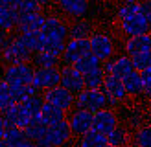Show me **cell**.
Returning a JSON list of instances; mask_svg holds the SVG:
<instances>
[{
	"label": "cell",
	"instance_id": "obj_1",
	"mask_svg": "<svg viewBox=\"0 0 151 147\" xmlns=\"http://www.w3.org/2000/svg\"><path fill=\"white\" fill-rule=\"evenodd\" d=\"M0 57H2V61L6 64H13V63H28V61H32L33 54L28 50V46L22 42V39L17 33L13 37H7V41L0 46Z\"/></svg>",
	"mask_w": 151,
	"mask_h": 147
},
{
	"label": "cell",
	"instance_id": "obj_2",
	"mask_svg": "<svg viewBox=\"0 0 151 147\" xmlns=\"http://www.w3.org/2000/svg\"><path fill=\"white\" fill-rule=\"evenodd\" d=\"M76 107L98 112L105 107H111V101L103 88H83L79 94H76Z\"/></svg>",
	"mask_w": 151,
	"mask_h": 147
},
{
	"label": "cell",
	"instance_id": "obj_3",
	"mask_svg": "<svg viewBox=\"0 0 151 147\" xmlns=\"http://www.w3.org/2000/svg\"><path fill=\"white\" fill-rule=\"evenodd\" d=\"M33 74H35V64L32 61L28 63H13V64H6L2 79L7 85H32L33 81Z\"/></svg>",
	"mask_w": 151,
	"mask_h": 147
},
{
	"label": "cell",
	"instance_id": "obj_4",
	"mask_svg": "<svg viewBox=\"0 0 151 147\" xmlns=\"http://www.w3.org/2000/svg\"><path fill=\"white\" fill-rule=\"evenodd\" d=\"M72 129L68 125V120H61L57 123H52L48 125V131H46V136H44L42 140L37 145H54V147H59V145H65V143H70L72 142Z\"/></svg>",
	"mask_w": 151,
	"mask_h": 147
},
{
	"label": "cell",
	"instance_id": "obj_5",
	"mask_svg": "<svg viewBox=\"0 0 151 147\" xmlns=\"http://www.w3.org/2000/svg\"><path fill=\"white\" fill-rule=\"evenodd\" d=\"M66 120H68V125L72 129V134L76 138H79V136H83L85 132H88L92 129L94 112H90L87 108H81V107H74L72 110H68Z\"/></svg>",
	"mask_w": 151,
	"mask_h": 147
},
{
	"label": "cell",
	"instance_id": "obj_6",
	"mask_svg": "<svg viewBox=\"0 0 151 147\" xmlns=\"http://www.w3.org/2000/svg\"><path fill=\"white\" fill-rule=\"evenodd\" d=\"M42 98H44V101H48L55 107H61L66 112L76 107V94L63 85H55L52 88L42 90Z\"/></svg>",
	"mask_w": 151,
	"mask_h": 147
},
{
	"label": "cell",
	"instance_id": "obj_7",
	"mask_svg": "<svg viewBox=\"0 0 151 147\" xmlns=\"http://www.w3.org/2000/svg\"><path fill=\"white\" fill-rule=\"evenodd\" d=\"M41 31L44 33L46 41H68L70 39V26L57 15H46V20H44V26Z\"/></svg>",
	"mask_w": 151,
	"mask_h": 147
},
{
	"label": "cell",
	"instance_id": "obj_8",
	"mask_svg": "<svg viewBox=\"0 0 151 147\" xmlns=\"http://www.w3.org/2000/svg\"><path fill=\"white\" fill-rule=\"evenodd\" d=\"M90 51L100 57L101 61H107V59L114 57V51H116V46H114V39L107 33H101V31H94L90 35Z\"/></svg>",
	"mask_w": 151,
	"mask_h": 147
},
{
	"label": "cell",
	"instance_id": "obj_9",
	"mask_svg": "<svg viewBox=\"0 0 151 147\" xmlns=\"http://www.w3.org/2000/svg\"><path fill=\"white\" fill-rule=\"evenodd\" d=\"M120 31L125 37H134V35H142V33H149V20L142 11L133 13L129 17H125L120 20Z\"/></svg>",
	"mask_w": 151,
	"mask_h": 147
},
{
	"label": "cell",
	"instance_id": "obj_10",
	"mask_svg": "<svg viewBox=\"0 0 151 147\" xmlns=\"http://www.w3.org/2000/svg\"><path fill=\"white\" fill-rule=\"evenodd\" d=\"M90 54V41L88 39H68L65 44V51L61 55L63 64H74L83 55Z\"/></svg>",
	"mask_w": 151,
	"mask_h": 147
},
{
	"label": "cell",
	"instance_id": "obj_11",
	"mask_svg": "<svg viewBox=\"0 0 151 147\" xmlns=\"http://www.w3.org/2000/svg\"><path fill=\"white\" fill-rule=\"evenodd\" d=\"M32 85L37 90H46L55 85H61V68L50 66V68H35Z\"/></svg>",
	"mask_w": 151,
	"mask_h": 147
},
{
	"label": "cell",
	"instance_id": "obj_12",
	"mask_svg": "<svg viewBox=\"0 0 151 147\" xmlns=\"http://www.w3.org/2000/svg\"><path fill=\"white\" fill-rule=\"evenodd\" d=\"M32 114L24 108L22 103H11L9 107L4 108V123L6 127H20L24 129L32 121Z\"/></svg>",
	"mask_w": 151,
	"mask_h": 147
},
{
	"label": "cell",
	"instance_id": "obj_13",
	"mask_svg": "<svg viewBox=\"0 0 151 147\" xmlns=\"http://www.w3.org/2000/svg\"><path fill=\"white\" fill-rule=\"evenodd\" d=\"M101 88L105 90V94L109 96L111 107H118L120 101H124L127 98V90L124 86V79L112 76V74H107V76H105V81H103Z\"/></svg>",
	"mask_w": 151,
	"mask_h": 147
},
{
	"label": "cell",
	"instance_id": "obj_14",
	"mask_svg": "<svg viewBox=\"0 0 151 147\" xmlns=\"http://www.w3.org/2000/svg\"><path fill=\"white\" fill-rule=\"evenodd\" d=\"M118 125H120V118L111 107H105L101 110H98V112H94V120H92V129L94 131L109 134Z\"/></svg>",
	"mask_w": 151,
	"mask_h": 147
},
{
	"label": "cell",
	"instance_id": "obj_15",
	"mask_svg": "<svg viewBox=\"0 0 151 147\" xmlns=\"http://www.w3.org/2000/svg\"><path fill=\"white\" fill-rule=\"evenodd\" d=\"M61 85L66 86L74 94H79L85 88V76L76 68L74 64H63L61 66Z\"/></svg>",
	"mask_w": 151,
	"mask_h": 147
},
{
	"label": "cell",
	"instance_id": "obj_16",
	"mask_svg": "<svg viewBox=\"0 0 151 147\" xmlns=\"http://www.w3.org/2000/svg\"><path fill=\"white\" fill-rule=\"evenodd\" d=\"M103 70L105 74H112L116 77H125L129 72L134 70L133 61H131V55H116V57H111L107 61H103Z\"/></svg>",
	"mask_w": 151,
	"mask_h": 147
},
{
	"label": "cell",
	"instance_id": "obj_17",
	"mask_svg": "<svg viewBox=\"0 0 151 147\" xmlns=\"http://www.w3.org/2000/svg\"><path fill=\"white\" fill-rule=\"evenodd\" d=\"M0 145H4V147H32L35 143L28 138L24 129H20V127H6V132H4L2 140H0Z\"/></svg>",
	"mask_w": 151,
	"mask_h": 147
},
{
	"label": "cell",
	"instance_id": "obj_18",
	"mask_svg": "<svg viewBox=\"0 0 151 147\" xmlns=\"http://www.w3.org/2000/svg\"><path fill=\"white\" fill-rule=\"evenodd\" d=\"M57 7L61 9L66 17L70 19H81L87 17V13L90 9V2L88 0H54Z\"/></svg>",
	"mask_w": 151,
	"mask_h": 147
},
{
	"label": "cell",
	"instance_id": "obj_19",
	"mask_svg": "<svg viewBox=\"0 0 151 147\" xmlns=\"http://www.w3.org/2000/svg\"><path fill=\"white\" fill-rule=\"evenodd\" d=\"M44 20H46V15L42 11H29V13H20L19 17V26L17 31H35V29H42Z\"/></svg>",
	"mask_w": 151,
	"mask_h": 147
},
{
	"label": "cell",
	"instance_id": "obj_20",
	"mask_svg": "<svg viewBox=\"0 0 151 147\" xmlns=\"http://www.w3.org/2000/svg\"><path fill=\"white\" fill-rule=\"evenodd\" d=\"M147 50H151V33L127 37V41L124 42V51L127 55H134V54L147 51Z\"/></svg>",
	"mask_w": 151,
	"mask_h": 147
},
{
	"label": "cell",
	"instance_id": "obj_21",
	"mask_svg": "<svg viewBox=\"0 0 151 147\" xmlns=\"http://www.w3.org/2000/svg\"><path fill=\"white\" fill-rule=\"evenodd\" d=\"M122 79H124V86L127 90V96H133V98L144 96V79H142V74L138 70L129 72Z\"/></svg>",
	"mask_w": 151,
	"mask_h": 147
},
{
	"label": "cell",
	"instance_id": "obj_22",
	"mask_svg": "<svg viewBox=\"0 0 151 147\" xmlns=\"http://www.w3.org/2000/svg\"><path fill=\"white\" fill-rule=\"evenodd\" d=\"M19 37L22 39V42L28 46V50L35 54V51L44 50V44H46V37L41 29H35V31H22L19 33Z\"/></svg>",
	"mask_w": 151,
	"mask_h": 147
},
{
	"label": "cell",
	"instance_id": "obj_23",
	"mask_svg": "<svg viewBox=\"0 0 151 147\" xmlns=\"http://www.w3.org/2000/svg\"><path fill=\"white\" fill-rule=\"evenodd\" d=\"M94 33V24L85 17L74 19L70 24V39H90V35Z\"/></svg>",
	"mask_w": 151,
	"mask_h": 147
},
{
	"label": "cell",
	"instance_id": "obj_24",
	"mask_svg": "<svg viewBox=\"0 0 151 147\" xmlns=\"http://www.w3.org/2000/svg\"><path fill=\"white\" fill-rule=\"evenodd\" d=\"M39 118L46 125H52V123H57V121H61V120H66V110H63L61 107L52 105V103H48V101H44Z\"/></svg>",
	"mask_w": 151,
	"mask_h": 147
},
{
	"label": "cell",
	"instance_id": "obj_25",
	"mask_svg": "<svg viewBox=\"0 0 151 147\" xmlns=\"http://www.w3.org/2000/svg\"><path fill=\"white\" fill-rule=\"evenodd\" d=\"M24 131H26V134H28V138L32 140L33 143H39L41 140L46 136V131H48V125L44 123L39 116H33L32 118V121H29L26 127H24Z\"/></svg>",
	"mask_w": 151,
	"mask_h": 147
},
{
	"label": "cell",
	"instance_id": "obj_26",
	"mask_svg": "<svg viewBox=\"0 0 151 147\" xmlns=\"http://www.w3.org/2000/svg\"><path fill=\"white\" fill-rule=\"evenodd\" d=\"M78 143L81 147H105V145H109V138L103 132L90 129L88 132H85L83 136L78 138Z\"/></svg>",
	"mask_w": 151,
	"mask_h": 147
},
{
	"label": "cell",
	"instance_id": "obj_27",
	"mask_svg": "<svg viewBox=\"0 0 151 147\" xmlns=\"http://www.w3.org/2000/svg\"><path fill=\"white\" fill-rule=\"evenodd\" d=\"M19 17H20V13L17 11V7H15V6H9V7L0 9V28L6 29L7 33L13 31V29H17Z\"/></svg>",
	"mask_w": 151,
	"mask_h": 147
},
{
	"label": "cell",
	"instance_id": "obj_28",
	"mask_svg": "<svg viewBox=\"0 0 151 147\" xmlns=\"http://www.w3.org/2000/svg\"><path fill=\"white\" fill-rule=\"evenodd\" d=\"M32 63L35 64V68H50V66H59L61 57L52 54L48 50H41V51H35L33 54Z\"/></svg>",
	"mask_w": 151,
	"mask_h": 147
},
{
	"label": "cell",
	"instance_id": "obj_29",
	"mask_svg": "<svg viewBox=\"0 0 151 147\" xmlns=\"http://www.w3.org/2000/svg\"><path fill=\"white\" fill-rule=\"evenodd\" d=\"M107 138H109V145H112V147L127 145V143L133 140L129 129L124 127V125H118V127H114V129H112L109 134H107Z\"/></svg>",
	"mask_w": 151,
	"mask_h": 147
},
{
	"label": "cell",
	"instance_id": "obj_30",
	"mask_svg": "<svg viewBox=\"0 0 151 147\" xmlns=\"http://www.w3.org/2000/svg\"><path fill=\"white\" fill-rule=\"evenodd\" d=\"M101 64H103V61H101L100 57H96L92 51H90V54H87V55H83L79 61L74 63V66L83 74V76H85V74H88V72H92L94 68H98V66H101Z\"/></svg>",
	"mask_w": 151,
	"mask_h": 147
},
{
	"label": "cell",
	"instance_id": "obj_31",
	"mask_svg": "<svg viewBox=\"0 0 151 147\" xmlns=\"http://www.w3.org/2000/svg\"><path fill=\"white\" fill-rule=\"evenodd\" d=\"M105 70H103V64L94 68L92 72L85 74V88H101L103 86V81H105Z\"/></svg>",
	"mask_w": 151,
	"mask_h": 147
},
{
	"label": "cell",
	"instance_id": "obj_32",
	"mask_svg": "<svg viewBox=\"0 0 151 147\" xmlns=\"http://www.w3.org/2000/svg\"><path fill=\"white\" fill-rule=\"evenodd\" d=\"M22 105H24V108L32 116H39L41 114V108L44 105V98H42L39 92H35V94H32L29 98H26L24 101H22Z\"/></svg>",
	"mask_w": 151,
	"mask_h": 147
},
{
	"label": "cell",
	"instance_id": "obj_33",
	"mask_svg": "<svg viewBox=\"0 0 151 147\" xmlns=\"http://www.w3.org/2000/svg\"><path fill=\"white\" fill-rule=\"evenodd\" d=\"M35 92H39V90H37L33 85H13L11 86V96H13L15 103H22L26 98H29V96L35 94Z\"/></svg>",
	"mask_w": 151,
	"mask_h": 147
},
{
	"label": "cell",
	"instance_id": "obj_34",
	"mask_svg": "<svg viewBox=\"0 0 151 147\" xmlns=\"http://www.w3.org/2000/svg\"><path fill=\"white\" fill-rule=\"evenodd\" d=\"M133 143L134 145H142V147H151V127H137L133 132Z\"/></svg>",
	"mask_w": 151,
	"mask_h": 147
},
{
	"label": "cell",
	"instance_id": "obj_35",
	"mask_svg": "<svg viewBox=\"0 0 151 147\" xmlns=\"http://www.w3.org/2000/svg\"><path fill=\"white\" fill-rule=\"evenodd\" d=\"M131 61H133V66H134V70H146L151 66V50L147 51H140V54H134L131 55Z\"/></svg>",
	"mask_w": 151,
	"mask_h": 147
},
{
	"label": "cell",
	"instance_id": "obj_36",
	"mask_svg": "<svg viewBox=\"0 0 151 147\" xmlns=\"http://www.w3.org/2000/svg\"><path fill=\"white\" fill-rule=\"evenodd\" d=\"M140 11V0H124V4L118 7V19L122 20L125 17H129L133 13H138Z\"/></svg>",
	"mask_w": 151,
	"mask_h": 147
},
{
	"label": "cell",
	"instance_id": "obj_37",
	"mask_svg": "<svg viewBox=\"0 0 151 147\" xmlns=\"http://www.w3.org/2000/svg\"><path fill=\"white\" fill-rule=\"evenodd\" d=\"M13 101V96H11V86L6 83V81L0 77V108H6L9 107Z\"/></svg>",
	"mask_w": 151,
	"mask_h": 147
},
{
	"label": "cell",
	"instance_id": "obj_38",
	"mask_svg": "<svg viewBox=\"0 0 151 147\" xmlns=\"http://www.w3.org/2000/svg\"><path fill=\"white\" fill-rule=\"evenodd\" d=\"M15 7H17L19 13H29V11H42L41 4L37 0H17L15 2Z\"/></svg>",
	"mask_w": 151,
	"mask_h": 147
},
{
	"label": "cell",
	"instance_id": "obj_39",
	"mask_svg": "<svg viewBox=\"0 0 151 147\" xmlns=\"http://www.w3.org/2000/svg\"><path fill=\"white\" fill-rule=\"evenodd\" d=\"M142 79H144V96L151 98V66L146 70H142Z\"/></svg>",
	"mask_w": 151,
	"mask_h": 147
},
{
	"label": "cell",
	"instance_id": "obj_40",
	"mask_svg": "<svg viewBox=\"0 0 151 147\" xmlns=\"http://www.w3.org/2000/svg\"><path fill=\"white\" fill-rule=\"evenodd\" d=\"M140 11L144 15L151 13V0H140Z\"/></svg>",
	"mask_w": 151,
	"mask_h": 147
},
{
	"label": "cell",
	"instance_id": "obj_41",
	"mask_svg": "<svg viewBox=\"0 0 151 147\" xmlns=\"http://www.w3.org/2000/svg\"><path fill=\"white\" fill-rule=\"evenodd\" d=\"M17 0H0V9H4V7H9V6H15Z\"/></svg>",
	"mask_w": 151,
	"mask_h": 147
},
{
	"label": "cell",
	"instance_id": "obj_42",
	"mask_svg": "<svg viewBox=\"0 0 151 147\" xmlns=\"http://www.w3.org/2000/svg\"><path fill=\"white\" fill-rule=\"evenodd\" d=\"M4 132H6V123H4V118H2V120H0V140H2Z\"/></svg>",
	"mask_w": 151,
	"mask_h": 147
},
{
	"label": "cell",
	"instance_id": "obj_43",
	"mask_svg": "<svg viewBox=\"0 0 151 147\" xmlns=\"http://www.w3.org/2000/svg\"><path fill=\"white\" fill-rule=\"evenodd\" d=\"M37 2L41 4V7H42V9H44L46 6H50V0H37Z\"/></svg>",
	"mask_w": 151,
	"mask_h": 147
},
{
	"label": "cell",
	"instance_id": "obj_44",
	"mask_svg": "<svg viewBox=\"0 0 151 147\" xmlns=\"http://www.w3.org/2000/svg\"><path fill=\"white\" fill-rule=\"evenodd\" d=\"M4 68H6V63L2 61V57H0V77H2V74H4Z\"/></svg>",
	"mask_w": 151,
	"mask_h": 147
},
{
	"label": "cell",
	"instance_id": "obj_45",
	"mask_svg": "<svg viewBox=\"0 0 151 147\" xmlns=\"http://www.w3.org/2000/svg\"><path fill=\"white\" fill-rule=\"evenodd\" d=\"M146 17H147V20H149V29H151V13H147Z\"/></svg>",
	"mask_w": 151,
	"mask_h": 147
},
{
	"label": "cell",
	"instance_id": "obj_46",
	"mask_svg": "<svg viewBox=\"0 0 151 147\" xmlns=\"http://www.w3.org/2000/svg\"><path fill=\"white\" fill-rule=\"evenodd\" d=\"M4 118V108H0V120Z\"/></svg>",
	"mask_w": 151,
	"mask_h": 147
},
{
	"label": "cell",
	"instance_id": "obj_47",
	"mask_svg": "<svg viewBox=\"0 0 151 147\" xmlns=\"http://www.w3.org/2000/svg\"><path fill=\"white\" fill-rule=\"evenodd\" d=\"M147 125H149V127H151V118H149V123H147Z\"/></svg>",
	"mask_w": 151,
	"mask_h": 147
}]
</instances>
